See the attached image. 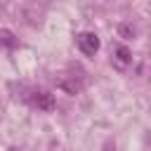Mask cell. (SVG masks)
<instances>
[{"label": "cell", "mask_w": 151, "mask_h": 151, "mask_svg": "<svg viewBox=\"0 0 151 151\" xmlns=\"http://www.w3.org/2000/svg\"><path fill=\"white\" fill-rule=\"evenodd\" d=\"M0 47H17V38H14V33L12 31H7V28H2L0 31Z\"/></svg>", "instance_id": "5"}, {"label": "cell", "mask_w": 151, "mask_h": 151, "mask_svg": "<svg viewBox=\"0 0 151 151\" xmlns=\"http://www.w3.org/2000/svg\"><path fill=\"white\" fill-rule=\"evenodd\" d=\"M113 68H118V71H125L127 66H130V61H132V52L125 47V45H116V50H113Z\"/></svg>", "instance_id": "3"}, {"label": "cell", "mask_w": 151, "mask_h": 151, "mask_svg": "<svg viewBox=\"0 0 151 151\" xmlns=\"http://www.w3.org/2000/svg\"><path fill=\"white\" fill-rule=\"evenodd\" d=\"M76 42H78L80 52H83V54H87V57L97 54V50H99V38H97L94 33H90V31L78 33V35H76Z\"/></svg>", "instance_id": "1"}, {"label": "cell", "mask_w": 151, "mask_h": 151, "mask_svg": "<svg viewBox=\"0 0 151 151\" xmlns=\"http://www.w3.org/2000/svg\"><path fill=\"white\" fill-rule=\"evenodd\" d=\"M64 92H68V94H78L80 90H83V85H80V80H76V78H61L59 83H57Z\"/></svg>", "instance_id": "4"}, {"label": "cell", "mask_w": 151, "mask_h": 151, "mask_svg": "<svg viewBox=\"0 0 151 151\" xmlns=\"http://www.w3.org/2000/svg\"><path fill=\"white\" fill-rule=\"evenodd\" d=\"M7 151H19V149H17V146H9V149H7Z\"/></svg>", "instance_id": "6"}, {"label": "cell", "mask_w": 151, "mask_h": 151, "mask_svg": "<svg viewBox=\"0 0 151 151\" xmlns=\"http://www.w3.org/2000/svg\"><path fill=\"white\" fill-rule=\"evenodd\" d=\"M31 106H35L38 111H52L54 109V94H50L47 90H35L31 92Z\"/></svg>", "instance_id": "2"}]
</instances>
